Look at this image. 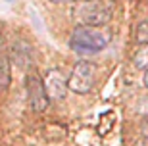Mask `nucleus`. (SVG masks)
Instances as JSON below:
<instances>
[{"mask_svg": "<svg viewBox=\"0 0 148 146\" xmlns=\"http://www.w3.org/2000/svg\"><path fill=\"white\" fill-rule=\"evenodd\" d=\"M133 64L137 65L138 69L148 71V44H143V46L135 52V56H133Z\"/></svg>", "mask_w": 148, "mask_h": 146, "instance_id": "nucleus-8", "label": "nucleus"}, {"mask_svg": "<svg viewBox=\"0 0 148 146\" xmlns=\"http://www.w3.org/2000/svg\"><path fill=\"white\" fill-rule=\"evenodd\" d=\"M140 136H143V138H148V115L140 121Z\"/></svg>", "mask_w": 148, "mask_h": 146, "instance_id": "nucleus-10", "label": "nucleus"}, {"mask_svg": "<svg viewBox=\"0 0 148 146\" xmlns=\"http://www.w3.org/2000/svg\"><path fill=\"white\" fill-rule=\"evenodd\" d=\"M110 42V33L100 27H75L69 38V46L77 52H100Z\"/></svg>", "mask_w": 148, "mask_h": 146, "instance_id": "nucleus-2", "label": "nucleus"}, {"mask_svg": "<svg viewBox=\"0 0 148 146\" xmlns=\"http://www.w3.org/2000/svg\"><path fill=\"white\" fill-rule=\"evenodd\" d=\"M6 2H14V0H6Z\"/></svg>", "mask_w": 148, "mask_h": 146, "instance_id": "nucleus-15", "label": "nucleus"}, {"mask_svg": "<svg viewBox=\"0 0 148 146\" xmlns=\"http://www.w3.org/2000/svg\"><path fill=\"white\" fill-rule=\"evenodd\" d=\"M12 60H14V64L17 67L27 69V67L33 65V52H31V48L23 40H16L12 44Z\"/></svg>", "mask_w": 148, "mask_h": 146, "instance_id": "nucleus-6", "label": "nucleus"}, {"mask_svg": "<svg viewBox=\"0 0 148 146\" xmlns=\"http://www.w3.org/2000/svg\"><path fill=\"white\" fill-rule=\"evenodd\" d=\"M144 85L148 87V71H144Z\"/></svg>", "mask_w": 148, "mask_h": 146, "instance_id": "nucleus-13", "label": "nucleus"}, {"mask_svg": "<svg viewBox=\"0 0 148 146\" xmlns=\"http://www.w3.org/2000/svg\"><path fill=\"white\" fill-rule=\"evenodd\" d=\"M94 85V65L88 62H77L67 79V88L75 94H88Z\"/></svg>", "mask_w": 148, "mask_h": 146, "instance_id": "nucleus-3", "label": "nucleus"}, {"mask_svg": "<svg viewBox=\"0 0 148 146\" xmlns=\"http://www.w3.org/2000/svg\"><path fill=\"white\" fill-rule=\"evenodd\" d=\"M50 2H56V4H60V2H73V0H50Z\"/></svg>", "mask_w": 148, "mask_h": 146, "instance_id": "nucleus-12", "label": "nucleus"}, {"mask_svg": "<svg viewBox=\"0 0 148 146\" xmlns=\"http://www.w3.org/2000/svg\"><path fill=\"white\" fill-rule=\"evenodd\" d=\"M25 88H27V100L31 110L35 112H44L48 108V96H46V90H44V83L42 79L37 75V73H27L25 77Z\"/></svg>", "mask_w": 148, "mask_h": 146, "instance_id": "nucleus-4", "label": "nucleus"}, {"mask_svg": "<svg viewBox=\"0 0 148 146\" xmlns=\"http://www.w3.org/2000/svg\"><path fill=\"white\" fill-rule=\"evenodd\" d=\"M138 146H148V138H143V141L138 142Z\"/></svg>", "mask_w": 148, "mask_h": 146, "instance_id": "nucleus-11", "label": "nucleus"}, {"mask_svg": "<svg viewBox=\"0 0 148 146\" xmlns=\"http://www.w3.org/2000/svg\"><path fill=\"white\" fill-rule=\"evenodd\" d=\"M135 38H137V42L143 44H148V21H140L135 29Z\"/></svg>", "mask_w": 148, "mask_h": 146, "instance_id": "nucleus-9", "label": "nucleus"}, {"mask_svg": "<svg viewBox=\"0 0 148 146\" xmlns=\"http://www.w3.org/2000/svg\"><path fill=\"white\" fill-rule=\"evenodd\" d=\"M12 81V65L8 56H0V94L8 90Z\"/></svg>", "mask_w": 148, "mask_h": 146, "instance_id": "nucleus-7", "label": "nucleus"}, {"mask_svg": "<svg viewBox=\"0 0 148 146\" xmlns=\"http://www.w3.org/2000/svg\"><path fill=\"white\" fill-rule=\"evenodd\" d=\"M112 0H81L73 8V17L83 27H102L112 19Z\"/></svg>", "mask_w": 148, "mask_h": 146, "instance_id": "nucleus-1", "label": "nucleus"}, {"mask_svg": "<svg viewBox=\"0 0 148 146\" xmlns=\"http://www.w3.org/2000/svg\"><path fill=\"white\" fill-rule=\"evenodd\" d=\"M42 83H44L46 96H48V100H52V102L64 100L67 90H69V88H67V79L60 69H50L48 73H46Z\"/></svg>", "mask_w": 148, "mask_h": 146, "instance_id": "nucleus-5", "label": "nucleus"}, {"mask_svg": "<svg viewBox=\"0 0 148 146\" xmlns=\"http://www.w3.org/2000/svg\"><path fill=\"white\" fill-rule=\"evenodd\" d=\"M0 46H2V37H0Z\"/></svg>", "mask_w": 148, "mask_h": 146, "instance_id": "nucleus-14", "label": "nucleus"}]
</instances>
